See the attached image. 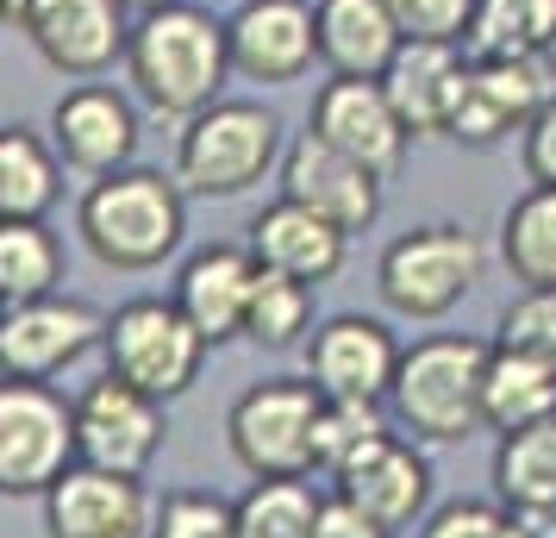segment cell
I'll use <instances>...</instances> for the list:
<instances>
[{"instance_id":"cell-1","label":"cell","mask_w":556,"mask_h":538,"mask_svg":"<svg viewBox=\"0 0 556 538\" xmlns=\"http://www.w3.org/2000/svg\"><path fill=\"white\" fill-rule=\"evenodd\" d=\"M126 76L138 88V101L163 113V120H194L213 101H226L231 70V38L226 20L206 0H169L156 13L131 20V51Z\"/></svg>"},{"instance_id":"cell-2","label":"cell","mask_w":556,"mask_h":538,"mask_svg":"<svg viewBox=\"0 0 556 538\" xmlns=\"http://www.w3.org/2000/svg\"><path fill=\"white\" fill-rule=\"evenodd\" d=\"M76 232L106 270H126V276L156 270L188 238V188L176 182V170L163 176V170L126 163L113 176L88 182V195L76 207Z\"/></svg>"},{"instance_id":"cell-3","label":"cell","mask_w":556,"mask_h":538,"mask_svg":"<svg viewBox=\"0 0 556 538\" xmlns=\"http://www.w3.org/2000/svg\"><path fill=\"white\" fill-rule=\"evenodd\" d=\"M488 358H494V345L469 333L419 338L413 351H401V376L388 388V413L413 438H431V445H463V438L488 433V413H481Z\"/></svg>"},{"instance_id":"cell-4","label":"cell","mask_w":556,"mask_h":538,"mask_svg":"<svg viewBox=\"0 0 556 538\" xmlns=\"http://www.w3.org/2000/svg\"><path fill=\"white\" fill-rule=\"evenodd\" d=\"M281 151H288V132H281V113L263 101H213L206 113L181 120L176 138V182L194 195V201H238L251 195L263 176L281 170Z\"/></svg>"},{"instance_id":"cell-5","label":"cell","mask_w":556,"mask_h":538,"mask_svg":"<svg viewBox=\"0 0 556 538\" xmlns=\"http://www.w3.org/2000/svg\"><path fill=\"white\" fill-rule=\"evenodd\" d=\"M488 251L469 226L456 220H431V226L401 232L376 263V295L388 313L401 320H444L451 308H463V295H476Z\"/></svg>"},{"instance_id":"cell-6","label":"cell","mask_w":556,"mask_h":538,"mask_svg":"<svg viewBox=\"0 0 556 538\" xmlns=\"http://www.w3.org/2000/svg\"><path fill=\"white\" fill-rule=\"evenodd\" d=\"M106 376H119V383L144 388L156 401H176L188 388L201 383V363H206V333L176 308V295L169 301H156V295H138L126 308H113L106 320Z\"/></svg>"},{"instance_id":"cell-7","label":"cell","mask_w":556,"mask_h":538,"mask_svg":"<svg viewBox=\"0 0 556 538\" xmlns=\"http://www.w3.org/2000/svg\"><path fill=\"white\" fill-rule=\"evenodd\" d=\"M76 463V401H63L51 383L7 376V388H0V488L7 495H51Z\"/></svg>"},{"instance_id":"cell-8","label":"cell","mask_w":556,"mask_h":538,"mask_svg":"<svg viewBox=\"0 0 556 538\" xmlns=\"http://www.w3.org/2000/svg\"><path fill=\"white\" fill-rule=\"evenodd\" d=\"M326 395L313 376H269L251 383L226 413L231 458L251 476H306L313 470V438H319Z\"/></svg>"},{"instance_id":"cell-9","label":"cell","mask_w":556,"mask_h":538,"mask_svg":"<svg viewBox=\"0 0 556 538\" xmlns=\"http://www.w3.org/2000/svg\"><path fill=\"white\" fill-rule=\"evenodd\" d=\"M556 101V70L544 57H476L469 51V82L456 101L451 138L469 151H488L513 132H526L544 107Z\"/></svg>"},{"instance_id":"cell-10","label":"cell","mask_w":556,"mask_h":538,"mask_svg":"<svg viewBox=\"0 0 556 538\" xmlns=\"http://www.w3.org/2000/svg\"><path fill=\"white\" fill-rule=\"evenodd\" d=\"M106 320L94 301L81 295H45V301H20L0 320V363L7 376H26V383H51L56 370L81 363L88 351L106 345Z\"/></svg>"},{"instance_id":"cell-11","label":"cell","mask_w":556,"mask_h":538,"mask_svg":"<svg viewBox=\"0 0 556 538\" xmlns=\"http://www.w3.org/2000/svg\"><path fill=\"white\" fill-rule=\"evenodd\" d=\"M306 132H319L326 145H338L344 157H356L363 170H376L381 182L406 163V132L401 107L388 101L381 76H331L319 95H313V113H306Z\"/></svg>"},{"instance_id":"cell-12","label":"cell","mask_w":556,"mask_h":538,"mask_svg":"<svg viewBox=\"0 0 556 538\" xmlns=\"http://www.w3.org/2000/svg\"><path fill=\"white\" fill-rule=\"evenodd\" d=\"M238 82L288 88L319 63V13L313 0H231L226 13Z\"/></svg>"},{"instance_id":"cell-13","label":"cell","mask_w":556,"mask_h":538,"mask_svg":"<svg viewBox=\"0 0 556 538\" xmlns=\"http://www.w3.org/2000/svg\"><path fill=\"white\" fill-rule=\"evenodd\" d=\"M76 426H81V463L144 476L151 458L163 451V438H169V401H156V395L119 383V376H101V383L81 388Z\"/></svg>"},{"instance_id":"cell-14","label":"cell","mask_w":556,"mask_h":538,"mask_svg":"<svg viewBox=\"0 0 556 538\" xmlns=\"http://www.w3.org/2000/svg\"><path fill=\"white\" fill-rule=\"evenodd\" d=\"M31 51L51 63L56 76L94 82L131 51V13L126 0H38L26 13Z\"/></svg>"},{"instance_id":"cell-15","label":"cell","mask_w":556,"mask_h":538,"mask_svg":"<svg viewBox=\"0 0 556 538\" xmlns=\"http://www.w3.org/2000/svg\"><path fill=\"white\" fill-rule=\"evenodd\" d=\"M306 376L326 401H388L401 376V345L369 313H331L306 338Z\"/></svg>"},{"instance_id":"cell-16","label":"cell","mask_w":556,"mask_h":538,"mask_svg":"<svg viewBox=\"0 0 556 538\" xmlns=\"http://www.w3.org/2000/svg\"><path fill=\"white\" fill-rule=\"evenodd\" d=\"M276 182H281V195H288V201L326 213L331 226H344L351 238H356V232H369V226H376V213H381V176H376V170H363L356 157H344L338 145H326L319 132L288 138Z\"/></svg>"},{"instance_id":"cell-17","label":"cell","mask_w":556,"mask_h":538,"mask_svg":"<svg viewBox=\"0 0 556 538\" xmlns=\"http://www.w3.org/2000/svg\"><path fill=\"white\" fill-rule=\"evenodd\" d=\"M51 145L81 176H113L138 157V107L113 82H76L51 107Z\"/></svg>"},{"instance_id":"cell-18","label":"cell","mask_w":556,"mask_h":538,"mask_svg":"<svg viewBox=\"0 0 556 538\" xmlns=\"http://www.w3.org/2000/svg\"><path fill=\"white\" fill-rule=\"evenodd\" d=\"M151 495L138 476L76 463L63 483L45 495V526L51 538H151Z\"/></svg>"},{"instance_id":"cell-19","label":"cell","mask_w":556,"mask_h":538,"mask_svg":"<svg viewBox=\"0 0 556 538\" xmlns=\"http://www.w3.org/2000/svg\"><path fill=\"white\" fill-rule=\"evenodd\" d=\"M463 82H469V45H426V38H406L401 57L388 63V101L401 107V120L413 138H451L456 101H463Z\"/></svg>"},{"instance_id":"cell-20","label":"cell","mask_w":556,"mask_h":538,"mask_svg":"<svg viewBox=\"0 0 556 538\" xmlns=\"http://www.w3.org/2000/svg\"><path fill=\"white\" fill-rule=\"evenodd\" d=\"M256 270H263V263H256L251 245H201V251L176 270V308L206 333V345L244 338Z\"/></svg>"},{"instance_id":"cell-21","label":"cell","mask_w":556,"mask_h":538,"mask_svg":"<svg viewBox=\"0 0 556 538\" xmlns=\"http://www.w3.org/2000/svg\"><path fill=\"white\" fill-rule=\"evenodd\" d=\"M251 251H256L263 270H281V276H294V283L326 288L331 276L344 270V257H351V232L331 226L326 213H313V207L281 195L276 207H263L251 220Z\"/></svg>"},{"instance_id":"cell-22","label":"cell","mask_w":556,"mask_h":538,"mask_svg":"<svg viewBox=\"0 0 556 538\" xmlns=\"http://www.w3.org/2000/svg\"><path fill=\"white\" fill-rule=\"evenodd\" d=\"M331 483H338V495H351L363 513H376L388 533H401V526H413L431 501V463H426V451H413L406 438L388 433V438H376L344 476H331Z\"/></svg>"},{"instance_id":"cell-23","label":"cell","mask_w":556,"mask_h":538,"mask_svg":"<svg viewBox=\"0 0 556 538\" xmlns=\"http://www.w3.org/2000/svg\"><path fill=\"white\" fill-rule=\"evenodd\" d=\"M319 13V63L331 76H388L406 32L388 0H313Z\"/></svg>"},{"instance_id":"cell-24","label":"cell","mask_w":556,"mask_h":538,"mask_svg":"<svg viewBox=\"0 0 556 538\" xmlns=\"http://www.w3.org/2000/svg\"><path fill=\"white\" fill-rule=\"evenodd\" d=\"M494 495L531 526L556 520V413L526 433H506L494 451Z\"/></svg>"},{"instance_id":"cell-25","label":"cell","mask_w":556,"mask_h":538,"mask_svg":"<svg viewBox=\"0 0 556 538\" xmlns=\"http://www.w3.org/2000/svg\"><path fill=\"white\" fill-rule=\"evenodd\" d=\"M63 195V151L38 126L0 132V220H45Z\"/></svg>"},{"instance_id":"cell-26","label":"cell","mask_w":556,"mask_h":538,"mask_svg":"<svg viewBox=\"0 0 556 538\" xmlns=\"http://www.w3.org/2000/svg\"><path fill=\"white\" fill-rule=\"evenodd\" d=\"M481 413H488V433H526L538 420L556 413V370L551 363L526 358V351H506L494 345L488 358V383H481Z\"/></svg>"},{"instance_id":"cell-27","label":"cell","mask_w":556,"mask_h":538,"mask_svg":"<svg viewBox=\"0 0 556 538\" xmlns=\"http://www.w3.org/2000/svg\"><path fill=\"white\" fill-rule=\"evenodd\" d=\"M501 263L519 288H556V188H526L501 213Z\"/></svg>"},{"instance_id":"cell-28","label":"cell","mask_w":556,"mask_h":538,"mask_svg":"<svg viewBox=\"0 0 556 538\" xmlns=\"http://www.w3.org/2000/svg\"><path fill=\"white\" fill-rule=\"evenodd\" d=\"M63 283V238L45 220H0V295L7 308L45 301Z\"/></svg>"},{"instance_id":"cell-29","label":"cell","mask_w":556,"mask_h":538,"mask_svg":"<svg viewBox=\"0 0 556 538\" xmlns=\"http://www.w3.org/2000/svg\"><path fill=\"white\" fill-rule=\"evenodd\" d=\"M244 338L263 345V351H294V345H306L313 338V283H294L281 270H256Z\"/></svg>"},{"instance_id":"cell-30","label":"cell","mask_w":556,"mask_h":538,"mask_svg":"<svg viewBox=\"0 0 556 538\" xmlns=\"http://www.w3.org/2000/svg\"><path fill=\"white\" fill-rule=\"evenodd\" d=\"M556 38V0H481L469 51L476 57H544Z\"/></svg>"},{"instance_id":"cell-31","label":"cell","mask_w":556,"mask_h":538,"mask_svg":"<svg viewBox=\"0 0 556 538\" xmlns=\"http://www.w3.org/2000/svg\"><path fill=\"white\" fill-rule=\"evenodd\" d=\"M319 495L306 476H256L251 495L238 501V533L244 538H313L319 526Z\"/></svg>"},{"instance_id":"cell-32","label":"cell","mask_w":556,"mask_h":538,"mask_svg":"<svg viewBox=\"0 0 556 538\" xmlns=\"http://www.w3.org/2000/svg\"><path fill=\"white\" fill-rule=\"evenodd\" d=\"M376 438H388L381 401H326V413H319V438H313V470L344 476Z\"/></svg>"},{"instance_id":"cell-33","label":"cell","mask_w":556,"mask_h":538,"mask_svg":"<svg viewBox=\"0 0 556 538\" xmlns=\"http://www.w3.org/2000/svg\"><path fill=\"white\" fill-rule=\"evenodd\" d=\"M151 538H238V501H219L206 488H176L163 495Z\"/></svg>"},{"instance_id":"cell-34","label":"cell","mask_w":556,"mask_h":538,"mask_svg":"<svg viewBox=\"0 0 556 538\" xmlns=\"http://www.w3.org/2000/svg\"><path fill=\"white\" fill-rule=\"evenodd\" d=\"M494 345L526 351V358L556 370V288H519V301H506L501 313V338Z\"/></svg>"},{"instance_id":"cell-35","label":"cell","mask_w":556,"mask_h":538,"mask_svg":"<svg viewBox=\"0 0 556 538\" xmlns=\"http://www.w3.org/2000/svg\"><path fill=\"white\" fill-rule=\"evenodd\" d=\"M419 538H544V533L506 501H451L419 526Z\"/></svg>"},{"instance_id":"cell-36","label":"cell","mask_w":556,"mask_h":538,"mask_svg":"<svg viewBox=\"0 0 556 538\" xmlns=\"http://www.w3.org/2000/svg\"><path fill=\"white\" fill-rule=\"evenodd\" d=\"M406 38H426V45H469L481 0H388Z\"/></svg>"},{"instance_id":"cell-37","label":"cell","mask_w":556,"mask_h":538,"mask_svg":"<svg viewBox=\"0 0 556 538\" xmlns=\"http://www.w3.org/2000/svg\"><path fill=\"white\" fill-rule=\"evenodd\" d=\"M519 163H526L531 188H556V101L519 132Z\"/></svg>"},{"instance_id":"cell-38","label":"cell","mask_w":556,"mask_h":538,"mask_svg":"<svg viewBox=\"0 0 556 538\" xmlns=\"http://www.w3.org/2000/svg\"><path fill=\"white\" fill-rule=\"evenodd\" d=\"M313 538H394V533L381 526L376 513L356 508L351 495H326V508H319V526H313Z\"/></svg>"},{"instance_id":"cell-39","label":"cell","mask_w":556,"mask_h":538,"mask_svg":"<svg viewBox=\"0 0 556 538\" xmlns=\"http://www.w3.org/2000/svg\"><path fill=\"white\" fill-rule=\"evenodd\" d=\"M31 7H38V0H7V26H26Z\"/></svg>"},{"instance_id":"cell-40","label":"cell","mask_w":556,"mask_h":538,"mask_svg":"<svg viewBox=\"0 0 556 538\" xmlns=\"http://www.w3.org/2000/svg\"><path fill=\"white\" fill-rule=\"evenodd\" d=\"M156 7H169V0H126V13L138 20V13H156Z\"/></svg>"},{"instance_id":"cell-41","label":"cell","mask_w":556,"mask_h":538,"mask_svg":"<svg viewBox=\"0 0 556 538\" xmlns=\"http://www.w3.org/2000/svg\"><path fill=\"white\" fill-rule=\"evenodd\" d=\"M544 63H551V70H556V38H551V45H544Z\"/></svg>"},{"instance_id":"cell-42","label":"cell","mask_w":556,"mask_h":538,"mask_svg":"<svg viewBox=\"0 0 556 538\" xmlns=\"http://www.w3.org/2000/svg\"><path fill=\"white\" fill-rule=\"evenodd\" d=\"M538 533H544V538H556V520H544V526H538Z\"/></svg>"},{"instance_id":"cell-43","label":"cell","mask_w":556,"mask_h":538,"mask_svg":"<svg viewBox=\"0 0 556 538\" xmlns=\"http://www.w3.org/2000/svg\"><path fill=\"white\" fill-rule=\"evenodd\" d=\"M206 7H219V0H206Z\"/></svg>"},{"instance_id":"cell-44","label":"cell","mask_w":556,"mask_h":538,"mask_svg":"<svg viewBox=\"0 0 556 538\" xmlns=\"http://www.w3.org/2000/svg\"><path fill=\"white\" fill-rule=\"evenodd\" d=\"M238 538H244V533H238Z\"/></svg>"}]
</instances>
